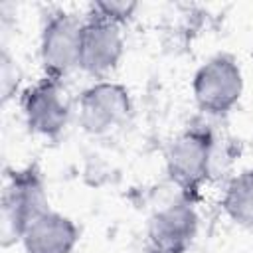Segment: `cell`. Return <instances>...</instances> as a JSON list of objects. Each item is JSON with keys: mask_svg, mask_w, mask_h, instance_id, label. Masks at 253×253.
<instances>
[{"mask_svg": "<svg viewBox=\"0 0 253 253\" xmlns=\"http://www.w3.org/2000/svg\"><path fill=\"white\" fill-rule=\"evenodd\" d=\"M49 210L45 184L38 164L6 172L0 198V241L10 247L22 241L28 225Z\"/></svg>", "mask_w": 253, "mask_h": 253, "instance_id": "6da1fadb", "label": "cell"}, {"mask_svg": "<svg viewBox=\"0 0 253 253\" xmlns=\"http://www.w3.org/2000/svg\"><path fill=\"white\" fill-rule=\"evenodd\" d=\"M215 138L206 125H190L166 150V174L182 198L196 202L211 174Z\"/></svg>", "mask_w": 253, "mask_h": 253, "instance_id": "7a4b0ae2", "label": "cell"}, {"mask_svg": "<svg viewBox=\"0 0 253 253\" xmlns=\"http://www.w3.org/2000/svg\"><path fill=\"white\" fill-rule=\"evenodd\" d=\"M194 101L206 115L221 117L229 113L243 95V73L229 53L210 57L194 75Z\"/></svg>", "mask_w": 253, "mask_h": 253, "instance_id": "3957f363", "label": "cell"}, {"mask_svg": "<svg viewBox=\"0 0 253 253\" xmlns=\"http://www.w3.org/2000/svg\"><path fill=\"white\" fill-rule=\"evenodd\" d=\"M130 91L117 81H97L81 91L77 117L85 132L101 136L123 126L132 115Z\"/></svg>", "mask_w": 253, "mask_h": 253, "instance_id": "277c9868", "label": "cell"}, {"mask_svg": "<svg viewBox=\"0 0 253 253\" xmlns=\"http://www.w3.org/2000/svg\"><path fill=\"white\" fill-rule=\"evenodd\" d=\"M83 24L63 10L47 14L40 34V59L45 77L63 81L79 67V43Z\"/></svg>", "mask_w": 253, "mask_h": 253, "instance_id": "5b68a950", "label": "cell"}, {"mask_svg": "<svg viewBox=\"0 0 253 253\" xmlns=\"http://www.w3.org/2000/svg\"><path fill=\"white\" fill-rule=\"evenodd\" d=\"M22 113L28 128L45 138H57L71 117V105L59 79L45 77L22 95Z\"/></svg>", "mask_w": 253, "mask_h": 253, "instance_id": "8992f818", "label": "cell"}, {"mask_svg": "<svg viewBox=\"0 0 253 253\" xmlns=\"http://www.w3.org/2000/svg\"><path fill=\"white\" fill-rule=\"evenodd\" d=\"M198 213L194 202L178 200L158 210L146 229L148 253H186L198 235Z\"/></svg>", "mask_w": 253, "mask_h": 253, "instance_id": "52a82bcc", "label": "cell"}, {"mask_svg": "<svg viewBox=\"0 0 253 253\" xmlns=\"http://www.w3.org/2000/svg\"><path fill=\"white\" fill-rule=\"evenodd\" d=\"M125 40L121 26L89 18L81 28L79 43V69L91 77L109 75L121 61Z\"/></svg>", "mask_w": 253, "mask_h": 253, "instance_id": "ba28073f", "label": "cell"}, {"mask_svg": "<svg viewBox=\"0 0 253 253\" xmlns=\"http://www.w3.org/2000/svg\"><path fill=\"white\" fill-rule=\"evenodd\" d=\"M79 241V227L63 213L47 210L22 235L24 253H71Z\"/></svg>", "mask_w": 253, "mask_h": 253, "instance_id": "9c48e42d", "label": "cell"}, {"mask_svg": "<svg viewBox=\"0 0 253 253\" xmlns=\"http://www.w3.org/2000/svg\"><path fill=\"white\" fill-rule=\"evenodd\" d=\"M221 208L233 223L253 227V168H247L229 180L221 198Z\"/></svg>", "mask_w": 253, "mask_h": 253, "instance_id": "30bf717a", "label": "cell"}, {"mask_svg": "<svg viewBox=\"0 0 253 253\" xmlns=\"http://www.w3.org/2000/svg\"><path fill=\"white\" fill-rule=\"evenodd\" d=\"M138 8V2L134 0H97L91 4L89 18H97L115 26L126 24Z\"/></svg>", "mask_w": 253, "mask_h": 253, "instance_id": "8fae6325", "label": "cell"}, {"mask_svg": "<svg viewBox=\"0 0 253 253\" xmlns=\"http://www.w3.org/2000/svg\"><path fill=\"white\" fill-rule=\"evenodd\" d=\"M2 69H0V87H2V99L8 101L12 97V93L16 91L18 85V77H16V63L8 57V53H2Z\"/></svg>", "mask_w": 253, "mask_h": 253, "instance_id": "7c38bea8", "label": "cell"}]
</instances>
